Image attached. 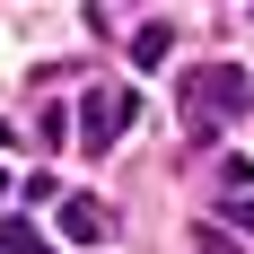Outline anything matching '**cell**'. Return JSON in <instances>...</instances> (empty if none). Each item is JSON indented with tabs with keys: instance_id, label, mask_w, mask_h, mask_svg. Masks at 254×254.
<instances>
[{
	"instance_id": "2",
	"label": "cell",
	"mask_w": 254,
	"mask_h": 254,
	"mask_svg": "<svg viewBox=\"0 0 254 254\" xmlns=\"http://www.w3.org/2000/svg\"><path fill=\"white\" fill-rule=\"evenodd\" d=\"M210 105H219V114H228V105H246V70H237V62H219V70H210V88H202Z\"/></svg>"
},
{
	"instance_id": "5",
	"label": "cell",
	"mask_w": 254,
	"mask_h": 254,
	"mask_svg": "<svg viewBox=\"0 0 254 254\" xmlns=\"http://www.w3.org/2000/svg\"><path fill=\"white\" fill-rule=\"evenodd\" d=\"M167 44H176L167 26H140V35H131V53H140V62H167Z\"/></svg>"
},
{
	"instance_id": "4",
	"label": "cell",
	"mask_w": 254,
	"mask_h": 254,
	"mask_svg": "<svg viewBox=\"0 0 254 254\" xmlns=\"http://www.w3.org/2000/svg\"><path fill=\"white\" fill-rule=\"evenodd\" d=\"M0 254H53V246L26 228V219H0Z\"/></svg>"
},
{
	"instance_id": "1",
	"label": "cell",
	"mask_w": 254,
	"mask_h": 254,
	"mask_svg": "<svg viewBox=\"0 0 254 254\" xmlns=\"http://www.w3.org/2000/svg\"><path fill=\"white\" fill-rule=\"evenodd\" d=\"M131 114H140L131 88H88V105H79V149H114Z\"/></svg>"
},
{
	"instance_id": "3",
	"label": "cell",
	"mask_w": 254,
	"mask_h": 254,
	"mask_svg": "<svg viewBox=\"0 0 254 254\" xmlns=\"http://www.w3.org/2000/svg\"><path fill=\"white\" fill-rule=\"evenodd\" d=\"M62 228H70L79 246H97V237H105V210L97 202H62Z\"/></svg>"
}]
</instances>
